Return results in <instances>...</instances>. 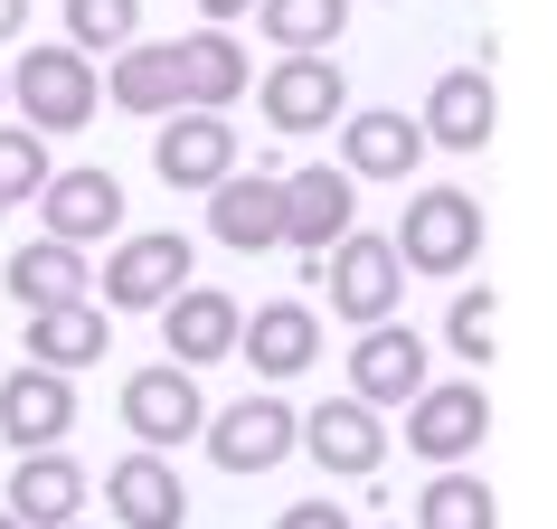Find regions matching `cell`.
<instances>
[{"label": "cell", "mask_w": 557, "mask_h": 529, "mask_svg": "<svg viewBox=\"0 0 557 529\" xmlns=\"http://www.w3.org/2000/svg\"><path fill=\"white\" fill-rule=\"evenodd\" d=\"M10 510L29 529H66L86 510V464L58 454V444H48V454H20V464H10Z\"/></svg>", "instance_id": "20"}, {"label": "cell", "mask_w": 557, "mask_h": 529, "mask_svg": "<svg viewBox=\"0 0 557 529\" xmlns=\"http://www.w3.org/2000/svg\"><path fill=\"white\" fill-rule=\"evenodd\" d=\"M208 236L256 256V246H284V180L274 171H227L208 189Z\"/></svg>", "instance_id": "15"}, {"label": "cell", "mask_w": 557, "mask_h": 529, "mask_svg": "<svg viewBox=\"0 0 557 529\" xmlns=\"http://www.w3.org/2000/svg\"><path fill=\"white\" fill-rule=\"evenodd\" d=\"M0 529H29V520H20V510H0Z\"/></svg>", "instance_id": "34"}, {"label": "cell", "mask_w": 557, "mask_h": 529, "mask_svg": "<svg viewBox=\"0 0 557 529\" xmlns=\"http://www.w3.org/2000/svg\"><path fill=\"white\" fill-rule=\"evenodd\" d=\"M151 171L171 180V189H218V180L236 171V123H227V114H208V104H180V114H161Z\"/></svg>", "instance_id": "9"}, {"label": "cell", "mask_w": 557, "mask_h": 529, "mask_svg": "<svg viewBox=\"0 0 557 529\" xmlns=\"http://www.w3.org/2000/svg\"><path fill=\"white\" fill-rule=\"evenodd\" d=\"M104 510H114L123 529H189V492H180V472L161 464V454H123V464H104Z\"/></svg>", "instance_id": "17"}, {"label": "cell", "mask_w": 557, "mask_h": 529, "mask_svg": "<svg viewBox=\"0 0 557 529\" xmlns=\"http://www.w3.org/2000/svg\"><path fill=\"white\" fill-rule=\"evenodd\" d=\"M256 104H264L274 133H322V123L350 114V76H341L331 48H312V58H274V76H256Z\"/></svg>", "instance_id": "4"}, {"label": "cell", "mask_w": 557, "mask_h": 529, "mask_svg": "<svg viewBox=\"0 0 557 529\" xmlns=\"http://www.w3.org/2000/svg\"><path fill=\"white\" fill-rule=\"evenodd\" d=\"M425 114H397V104H369V114L341 123V161H350V180H407L416 161H425Z\"/></svg>", "instance_id": "18"}, {"label": "cell", "mask_w": 557, "mask_h": 529, "mask_svg": "<svg viewBox=\"0 0 557 529\" xmlns=\"http://www.w3.org/2000/svg\"><path fill=\"white\" fill-rule=\"evenodd\" d=\"M0 104H10V76H0Z\"/></svg>", "instance_id": "35"}, {"label": "cell", "mask_w": 557, "mask_h": 529, "mask_svg": "<svg viewBox=\"0 0 557 529\" xmlns=\"http://www.w3.org/2000/svg\"><path fill=\"white\" fill-rule=\"evenodd\" d=\"M38 218H48V236H66V246H95V236L123 227V180L104 171V161H76V171H58L38 189Z\"/></svg>", "instance_id": "13"}, {"label": "cell", "mask_w": 557, "mask_h": 529, "mask_svg": "<svg viewBox=\"0 0 557 529\" xmlns=\"http://www.w3.org/2000/svg\"><path fill=\"white\" fill-rule=\"evenodd\" d=\"M302 454L331 472H379L387 464V426L369 397H322V407L302 416Z\"/></svg>", "instance_id": "19"}, {"label": "cell", "mask_w": 557, "mask_h": 529, "mask_svg": "<svg viewBox=\"0 0 557 529\" xmlns=\"http://www.w3.org/2000/svg\"><path fill=\"white\" fill-rule=\"evenodd\" d=\"M189 284V236H123L114 256H104V303L114 312H161V303Z\"/></svg>", "instance_id": "10"}, {"label": "cell", "mask_w": 557, "mask_h": 529, "mask_svg": "<svg viewBox=\"0 0 557 529\" xmlns=\"http://www.w3.org/2000/svg\"><path fill=\"white\" fill-rule=\"evenodd\" d=\"M350 227H359V189H350V171H331V161H302V171H284V246H302V256H331Z\"/></svg>", "instance_id": "8"}, {"label": "cell", "mask_w": 557, "mask_h": 529, "mask_svg": "<svg viewBox=\"0 0 557 529\" xmlns=\"http://www.w3.org/2000/svg\"><path fill=\"white\" fill-rule=\"evenodd\" d=\"M95 95H104V76H95L86 48H20V66H10V104H20V123L29 133H76V123L95 114Z\"/></svg>", "instance_id": "1"}, {"label": "cell", "mask_w": 557, "mask_h": 529, "mask_svg": "<svg viewBox=\"0 0 557 529\" xmlns=\"http://www.w3.org/2000/svg\"><path fill=\"white\" fill-rule=\"evenodd\" d=\"M66 529H76V520H66Z\"/></svg>", "instance_id": "36"}, {"label": "cell", "mask_w": 557, "mask_h": 529, "mask_svg": "<svg viewBox=\"0 0 557 529\" xmlns=\"http://www.w3.org/2000/svg\"><path fill=\"white\" fill-rule=\"evenodd\" d=\"M208 20H218V29H227V20H246V10H256V0H199Z\"/></svg>", "instance_id": "33"}, {"label": "cell", "mask_w": 557, "mask_h": 529, "mask_svg": "<svg viewBox=\"0 0 557 529\" xmlns=\"http://www.w3.org/2000/svg\"><path fill=\"white\" fill-rule=\"evenodd\" d=\"M29 29V0H0V38H20Z\"/></svg>", "instance_id": "32"}, {"label": "cell", "mask_w": 557, "mask_h": 529, "mask_svg": "<svg viewBox=\"0 0 557 529\" xmlns=\"http://www.w3.org/2000/svg\"><path fill=\"white\" fill-rule=\"evenodd\" d=\"M10 303L20 312H58V303H86V246H66V236H38V246H20L10 256Z\"/></svg>", "instance_id": "24"}, {"label": "cell", "mask_w": 557, "mask_h": 529, "mask_svg": "<svg viewBox=\"0 0 557 529\" xmlns=\"http://www.w3.org/2000/svg\"><path fill=\"white\" fill-rule=\"evenodd\" d=\"M180 48V86H189V104H208V114H227L236 95L256 86V66H246V48H236V29H189V38H171Z\"/></svg>", "instance_id": "22"}, {"label": "cell", "mask_w": 557, "mask_h": 529, "mask_svg": "<svg viewBox=\"0 0 557 529\" xmlns=\"http://www.w3.org/2000/svg\"><path fill=\"white\" fill-rule=\"evenodd\" d=\"M397 294H407V256H397V236H341V246H331V312H341V322H387V312H397Z\"/></svg>", "instance_id": "6"}, {"label": "cell", "mask_w": 557, "mask_h": 529, "mask_svg": "<svg viewBox=\"0 0 557 529\" xmlns=\"http://www.w3.org/2000/svg\"><path fill=\"white\" fill-rule=\"evenodd\" d=\"M48 133H29V123H0V208L10 199H38L48 189Z\"/></svg>", "instance_id": "29"}, {"label": "cell", "mask_w": 557, "mask_h": 529, "mask_svg": "<svg viewBox=\"0 0 557 529\" xmlns=\"http://www.w3.org/2000/svg\"><path fill=\"white\" fill-rule=\"evenodd\" d=\"M143 38V0H66V48H104V58H123Z\"/></svg>", "instance_id": "28"}, {"label": "cell", "mask_w": 557, "mask_h": 529, "mask_svg": "<svg viewBox=\"0 0 557 529\" xmlns=\"http://www.w3.org/2000/svg\"><path fill=\"white\" fill-rule=\"evenodd\" d=\"M294 444H302V416L284 387H246L236 407L208 416V464L218 472H274V464H294Z\"/></svg>", "instance_id": "2"}, {"label": "cell", "mask_w": 557, "mask_h": 529, "mask_svg": "<svg viewBox=\"0 0 557 529\" xmlns=\"http://www.w3.org/2000/svg\"><path fill=\"white\" fill-rule=\"evenodd\" d=\"M416 387H425V341H416L407 322H369L350 350V397H369V407H407Z\"/></svg>", "instance_id": "16"}, {"label": "cell", "mask_w": 557, "mask_h": 529, "mask_svg": "<svg viewBox=\"0 0 557 529\" xmlns=\"http://www.w3.org/2000/svg\"><path fill=\"white\" fill-rule=\"evenodd\" d=\"M274 529H359V520L341 510V501H294V510H284Z\"/></svg>", "instance_id": "31"}, {"label": "cell", "mask_w": 557, "mask_h": 529, "mask_svg": "<svg viewBox=\"0 0 557 529\" xmlns=\"http://www.w3.org/2000/svg\"><path fill=\"white\" fill-rule=\"evenodd\" d=\"M104 341H114V312H95V294L58 303V312H29V359L38 369H95Z\"/></svg>", "instance_id": "25"}, {"label": "cell", "mask_w": 557, "mask_h": 529, "mask_svg": "<svg viewBox=\"0 0 557 529\" xmlns=\"http://www.w3.org/2000/svg\"><path fill=\"white\" fill-rule=\"evenodd\" d=\"M500 510H492V482L482 472H454L444 464L435 482H425V501H416V529H492Z\"/></svg>", "instance_id": "27"}, {"label": "cell", "mask_w": 557, "mask_h": 529, "mask_svg": "<svg viewBox=\"0 0 557 529\" xmlns=\"http://www.w3.org/2000/svg\"><path fill=\"white\" fill-rule=\"evenodd\" d=\"M104 95H114L123 114H180V104H189V86H180V48L171 38H133V48H123L114 58V76H104Z\"/></svg>", "instance_id": "23"}, {"label": "cell", "mask_w": 557, "mask_h": 529, "mask_svg": "<svg viewBox=\"0 0 557 529\" xmlns=\"http://www.w3.org/2000/svg\"><path fill=\"white\" fill-rule=\"evenodd\" d=\"M236 350H246V369H256L264 387H284V379H302V369L322 359V312H312V303H256Z\"/></svg>", "instance_id": "14"}, {"label": "cell", "mask_w": 557, "mask_h": 529, "mask_svg": "<svg viewBox=\"0 0 557 529\" xmlns=\"http://www.w3.org/2000/svg\"><path fill=\"white\" fill-rule=\"evenodd\" d=\"M444 341L482 369V359H492V294H454L444 303Z\"/></svg>", "instance_id": "30"}, {"label": "cell", "mask_w": 557, "mask_h": 529, "mask_svg": "<svg viewBox=\"0 0 557 529\" xmlns=\"http://www.w3.org/2000/svg\"><path fill=\"white\" fill-rule=\"evenodd\" d=\"M387 236H397L407 274H463V264L482 256V199H472V189H416L407 218Z\"/></svg>", "instance_id": "3"}, {"label": "cell", "mask_w": 557, "mask_h": 529, "mask_svg": "<svg viewBox=\"0 0 557 529\" xmlns=\"http://www.w3.org/2000/svg\"><path fill=\"white\" fill-rule=\"evenodd\" d=\"M482 426H492L482 379L416 387V397H407V444H416V464H463V454H482Z\"/></svg>", "instance_id": "7"}, {"label": "cell", "mask_w": 557, "mask_h": 529, "mask_svg": "<svg viewBox=\"0 0 557 529\" xmlns=\"http://www.w3.org/2000/svg\"><path fill=\"white\" fill-rule=\"evenodd\" d=\"M492 76H482V66H454V76H435V95H425V143L435 151H482L492 143Z\"/></svg>", "instance_id": "21"}, {"label": "cell", "mask_w": 557, "mask_h": 529, "mask_svg": "<svg viewBox=\"0 0 557 529\" xmlns=\"http://www.w3.org/2000/svg\"><path fill=\"white\" fill-rule=\"evenodd\" d=\"M256 29L274 38L284 58H312V48H341L350 0H256Z\"/></svg>", "instance_id": "26"}, {"label": "cell", "mask_w": 557, "mask_h": 529, "mask_svg": "<svg viewBox=\"0 0 557 529\" xmlns=\"http://www.w3.org/2000/svg\"><path fill=\"white\" fill-rule=\"evenodd\" d=\"M66 426H76V387H66V369H10L0 379V435L20 444V454H48V444H66Z\"/></svg>", "instance_id": "12"}, {"label": "cell", "mask_w": 557, "mask_h": 529, "mask_svg": "<svg viewBox=\"0 0 557 529\" xmlns=\"http://www.w3.org/2000/svg\"><path fill=\"white\" fill-rule=\"evenodd\" d=\"M161 341H171L180 369H208V359H227L236 341H246V303L218 294V284H180V294L161 303Z\"/></svg>", "instance_id": "11"}, {"label": "cell", "mask_w": 557, "mask_h": 529, "mask_svg": "<svg viewBox=\"0 0 557 529\" xmlns=\"http://www.w3.org/2000/svg\"><path fill=\"white\" fill-rule=\"evenodd\" d=\"M123 426L161 454V444H189L208 435V397H199V369H180V359H151L123 379Z\"/></svg>", "instance_id": "5"}]
</instances>
